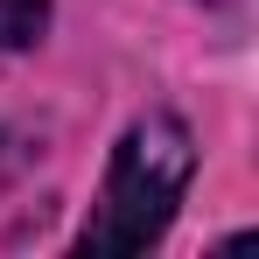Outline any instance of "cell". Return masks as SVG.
<instances>
[{
    "label": "cell",
    "instance_id": "6da1fadb",
    "mask_svg": "<svg viewBox=\"0 0 259 259\" xmlns=\"http://www.w3.org/2000/svg\"><path fill=\"white\" fill-rule=\"evenodd\" d=\"M196 175V147H189V126L154 112L119 140L112 168H105V189L91 203L84 231H77V252H98V259H119V252H147L161 231H168L175 203Z\"/></svg>",
    "mask_w": 259,
    "mask_h": 259
},
{
    "label": "cell",
    "instance_id": "7a4b0ae2",
    "mask_svg": "<svg viewBox=\"0 0 259 259\" xmlns=\"http://www.w3.org/2000/svg\"><path fill=\"white\" fill-rule=\"evenodd\" d=\"M49 28V0H0V49H28Z\"/></svg>",
    "mask_w": 259,
    "mask_h": 259
}]
</instances>
